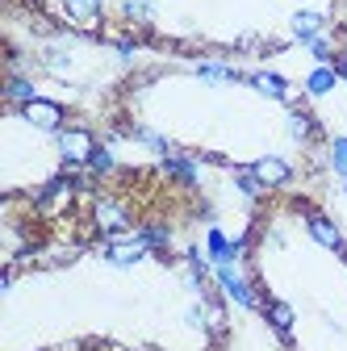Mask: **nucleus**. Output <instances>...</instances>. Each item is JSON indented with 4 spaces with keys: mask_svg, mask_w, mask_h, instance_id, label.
I'll return each mask as SVG.
<instances>
[{
    "mask_svg": "<svg viewBox=\"0 0 347 351\" xmlns=\"http://www.w3.org/2000/svg\"><path fill=\"white\" fill-rule=\"evenodd\" d=\"M213 285H218L235 305H243V310H264V301H259V289L239 272V263H213Z\"/></svg>",
    "mask_w": 347,
    "mask_h": 351,
    "instance_id": "1",
    "label": "nucleus"
},
{
    "mask_svg": "<svg viewBox=\"0 0 347 351\" xmlns=\"http://www.w3.org/2000/svg\"><path fill=\"white\" fill-rule=\"evenodd\" d=\"M55 143H59L63 171H80L84 163L93 159V151H97L93 130H84V125H67V130H59V134H55Z\"/></svg>",
    "mask_w": 347,
    "mask_h": 351,
    "instance_id": "2",
    "label": "nucleus"
},
{
    "mask_svg": "<svg viewBox=\"0 0 347 351\" xmlns=\"http://www.w3.org/2000/svg\"><path fill=\"white\" fill-rule=\"evenodd\" d=\"M93 226L101 230V239L134 234V226H130V209H125L117 197H97V201H93Z\"/></svg>",
    "mask_w": 347,
    "mask_h": 351,
    "instance_id": "3",
    "label": "nucleus"
},
{
    "mask_svg": "<svg viewBox=\"0 0 347 351\" xmlns=\"http://www.w3.org/2000/svg\"><path fill=\"white\" fill-rule=\"evenodd\" d=\"M151 255V247L139 234H121V239H101V259L113 263V268H134Z\"/></svg>",
    "mask_w": 347,
    "mask_h": 351,
    "instance_id": "4",
    "label": "nucleus"
},
{
    "mask_svg": "<svg viewBox=\"0 0 347 351\" xmlns=\"http://www.w3.org/2000/svg\"><path fill=\"white\" fill-rule=\"evenodd\" d=\"M21 113V121L25 125H34V130H42V134H59V130H67L63 121H67V113H63V105L59 101H51V97H38V101H29L25 109H17Z\"/></svg>",
    "mask_w": 347,
    "mask_h": 351,
    "instance_id": "5",
    "label": "nucleus"
},
{
    "mask_svg": "<svg viewBox=\"0 0 347 351\" xmlns=\"http://www.w3.org/2000/svg\"><path fill=\"white\" fill-rule=\"evenodd\" d=\"M205 255H209V263H239L247 255V234L226 239L222 226H209L205 230Z\"/></svg>",
    "mask_w": 347,
    "mask_h": 351,
    "instance_id": "6",
    "label": "nucleus"
},
{
    "mask_svg": "<svg viewBox=\"0 0 347 351\" xmlns=\"http://www.w3.org/2000/svg\"><path fill=\"white\" fill-rule=\"evenodd\" d=\"M306 230H310V239L318 243V247H326V251H339V255H347V239H343V230L331 222L326 213H318V209H306Z\"/></svg>",
    "mask_w": 347,
    "mask_h": 351,
    "instance_id": "7",
    "label": "nucleus"
},
{
    "mask_svg": "<svg viewBox=\"0 0 347 351\" xmlns=\"http://www.w3.org/2000/svg\"><path fill=\"white\" fill-rule=\"evenodd\" d=\"M335 88H339V67H335V63H314V67L306 71V80H301V93H306L310 101L335 97Z\"/></svg>",
    "mask_w": 347,
    "mask_h": 351,
    "instance_id": "8",
    "label": "nucleus"
},
{
    "mask_svg": "<svg viewBox=\"0 0 347 351\" xmlns=\"http://www.w3.org/2000/svg\"><path fill=\"white\" fill-rule=\"evenodd\" d=\"M251 171H255V180L264 184V189H285V184L293 180V163H289L285 155H264V159H255Z\"/></svg>",
    "mask_w": 347,
    "mask_h": 351,
    "instance_id": "9",
    "label": "nucleus"
},
{
    "mask_svg": "<svg viewBox=\"0 0 347 351\" xmlns=\"http://www.w3.org/2000/svg\"><path fill=\"white\" fill-rule=\"evenodd\" d=\"M163 176L167 180H176V184H184V189H197L201 184V163L193 159V155H180V151H171V155H163Z\"/></svg>",
    "mask_w": 347,
    "mask_h": 351,
    "instance_id": "10",
    "label": "nucleus"
},
{
    "mask_svg": "<svg viewBox=\"0 0 347 351\" xmlns=\"http://www.w3.org/2000/svg\"><path fill=\"white\" fill-rule=\"evenodd\" d=\"M247 84L255 88L259 97H268V101H285V105H293L297 97H293V88H289V80L285 75H276V71H251L247 75Z\"/></svg>",
    "mask_w": 347,
    "mask_h": 351,
    "instance_id": "11",
    "label": "nucleus"
},
{
    "mask_svg": "<svg viewBox=\"0 0 347 351\" xmlns=\"http://www.w3.org/2000/svg\"><path fill=\"white\" fill-rule=\"evenodd\" d=\"M59 13L71 21V25H101L105 17V0H59Z\"/></svg>",
    "mask_w": 347,
    "mask_h": 351,
    "instance_id": "12",
    "label": "nucleus"
},
{
    "mask_svg": "<svg viewBox=\"0 0 347 351\" xmlns=\"http://www.w3.org/2000/svg\"><path fill=\"white\" fill-rule=\"evenodd\" d=\"M289 29H293V42H314V38H322L326 34V13H318V9H301V13H293V21H289Z\"/></svg>",
    "mask_w": 347,
    "mask_h": 351,
    "instance_id": "13",
    "label": "nucleus"
},
{
    "mask_svg": "<svg viewBox=\"0 0 347 351\" xmlns=\"http://www.w3.org/2000/svg\"><path fill=\"white\" fill-rule=\"evenodd\" d=\"M42 93H38V84L29 80V75H21V71H9V80H5V101L13 105V109H25L29 101H38Z\"/></svg>",
    "mask_w": 347,
    "mask_h": 351,
    "instance_id": "14",
    "label": "nucleus"
},
{
    "mask_svg": "<svg viewBox=\"0 0 347 351\" xmlns=\"http://www.w3.org/2000/svg\"><path fill=\"white\" fill-rule=\"evenodd\" d=\"M264 318H268V326H272V330L289 343L293 322H297V318H293V305H289V301H264Z\"/></svg>",
    "mask_w": 347,
    "mask_h": 351,
    "instance_id": "15",
    "label": "nucleus"
},
{
    "mask_svg": "<svg viewBox=\"0 0 347 351\" xmlns=\"http://www.w3.org/2000/svg\"><path fill=\"white\" fill-rule=\"evenodd\" d=\"M314 134H318L314 113H306V109H297V105H293V109H289V138L306 147V143H314Z\"/></svg>",
    "mask_w": 347,
    "mask_h": 351,
    "instance_id": "16",
    "label": "nucleus"
},
{
    "mask_svg": "<svg viewBox=\"0 0 347 351\" xmlns=\"http://www.w3.org/2000/svg\"><path fill=\"white\" fill-rule=\"evenodd\" d=\"M193 71H197V80H209V84H239V80H247L239 67H230V63H213V59H209V63H197Z\"/></svg>",
    "mask_w": 347,
    "mask_h": 351,
    "instance_id": "17",
    "label": "nucleus"
},
{
    "mask_svg": "<svg viewBox=\"0 0 347 351\" xmlns=\"http://www.w3.org/2000/svg\"><path fill=\"white\" fill-rule=\"evenodd\" d=\"M134 234H139V239H143V243L151 247V255H155V251H167V247H171V226H167V222H143V226H139Z\"/></svg>",
    "mask_w": 347,
    "mask_h": 351,
    "instance_id": "18",
    "label": "nucleus"
},
{
    "mask_svg": "<svg viewBox=\"0 0 347 351\" xmlns=\"http://www.w3.org/2000/svg\"><path fill=\"white\" fill-rule=\"evenodd\" d=\"M326 167L347 180V134H335V138L326 143Z\"/></svg>",
    "mask_w": 347,
    "mask_h": 351,
    "instance_id": "19",
    "label": "nucleus"
},
{
    "mask_svg": "<svg viewBox=\"0 0 347 351\" xmlns=\"http://www.w3.org/2000/svg\"><path fill=\"white\" fill-rule=\"evenodd\" d=\"M130 138H134V143H143L147 151H155L159 159H163V155H171V143H167L163 134H155V130H147V125H134V130H130Z\"/></svg>",
    "mask_w": 347,
    "mask_h": 351,
    "instance_id": "20",
    "label": "nucleus"
},
{
    "mask_svg": "<svg viewBox=\"0 0 347 351\" xmlns=\"http://www.w3.org/2000/svg\"><path fill=\"white\" fill-rule=\"evenodd\" d=\"M155 13V0H121V21L130 25H147Z\"/></svg>",
    "mask_w": 347,
    "mask_h": 351,
    "instance_id": "21",
    "label": "nucleus"
},
{
    "mask_svg": "<svg viewBox=\"0 0 347 351\" xmlns=\"http://www.w3.org/2000/svg\"><path fill=\"white\" fill-rule=\"evenodd\" d=\"M84 171H88V176H113V171H117V155H113V147H97L93 159L84 163Z\"/></svg>",
    "mask_w": 347,
    "mask_h": 351,
    "instance_id": "22",
    "label": "nucleus"
},
{
    "mask_svg": "<svg viewBox=\"0 0 347 351\" xmlns=\"http://www.w3.org/2000/svg\"><path fill=\"white\" fill-rule=\"evenodd\" d=\"M235 189H239L247 201H259V197H264V184L255 180V171H251V167H235Z\"/></svg>",
    "mask_w": 347,
    "mask_h": 351,
    "instance_id": "23",
    "label": "nucleus"
},
{
    "mask_svg": "<svg viewBox=\"0 0 347 351\" xmlns=\"http://www.w3.org/2000/svg\"><path fill=\"white\" fill-rule=\"evenodd\" d=\"M205 330L226 335V310H222V301H218V297H205Z\"/></svg>",
    "mask_w": 347,
    "mask_h": 351,
    "instance_id": "24",
    "label": "nucleus"
},
{
    "mask_svg": "<svg viewBox=\"0 0 347 351\" xmlns=\"http://www.w3.org/2000/svg\"><path fill=\"white\" fill-rule=\"evenodd\" d=\"M306 51L314 55V63H335V38H331V34H322V38L306 42Z\"/></svg>",
    "mask_w": 347,
    "mask_h": 351,
    "instance_id": "25",
    "label": "nucleus"
},
{
    "mask_svg": "<svg viewBox=\"0 0 347 351\" xmlns=\"http://www.w3.org/2000/svg\"><path fill=\"white\" fill-rule=\"evenodd\" d=\"M335 67H339V80H347V55H339V59H335Z\"/></svg>",
    "mask_w": 347,
    "mask_h": 351,
    "instance_id": "26",
    "label": "nucleus"
},
{
    "mask_svg": "<svg viewBox=\"0 0 347 351\" xmlns=\"http://www.w3.org/2000/svg\"><path fill=\"white\" fill-rule=\"evenodd\" d=\"M343 201H347V180H343Z\"/></svg>",
    "mask_w": 347,
    "mask_h": 351,
    "instance_id": "27",
    "label": "nucleus"
}]
</instances>
